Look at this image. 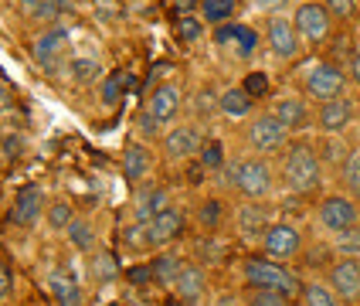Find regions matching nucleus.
Segmentation results:
<instances>
[{
	"instance_id": "1",
	"label": "nucleus",
	"mask_w": 360,
	"mask_h": 306,
	"mask_svg": "<svg viewBox=\"0 0 360 306\" xmlns=\"http://www.w3.org/2000/svg\"><path fill=\"white\" fill-rule=\"evenodd\" d=\"M282 181L292 194H316L323 184V163L316 143L292 140L282 153Z\"/></svg>"
},
{
	"instance_id": "2",
	"label": "nucleus",
	"mask_w": 360,
	"mask_h": 306,
	"mask_svg": "<svg viewBox=\"0 0 360 306\" xmlns=\"http://www.w3.org/2000/svg\"><path fill=\"white\" fill-rule=\"evenodd\" d=\"M224 181L245 201H265L276 191V170H272V163L265 157L248 153V157H241V160L224 167Z\"/></svg>"
},
{
	"instance_id": "3",
	"label": "nucleus",
	"mask_w": 360,
	"mask_h": 306,
	"mask_svg": "<svg viewBox=\"0 0 360 306\" xmlns=\"http://www.w3.org/2000/svg\"><path fill=\"white\" fill-rule=\"evenodd\" d=\"M241 279L248 289H269V293H282L289 300H296L302 289V279L289 269L285 262H272L265 255H248L241 259Z\"/></svg>"
},
{
	"instance_id": "4",
	"label": "nucleus",
	"mask_w": 360,
	"mask_h": 306,
	"mask_svg": "<svg viewBox=\"0 0 360 306\" xmlns=\"http://www.w3.org/2000/svg\"><path fill=\"white\" fill-rule=\"evenodd\" d=\"M350 89V79L343 72V65H333V61H316L306 75H302V89L300 96L306 102H333V99H343Z\"/></svg>"
},
{
	"instance_id": "5",
	"label": "nucleus",
	"mask_w": 360,
	"mask_h": 306,
	"mask_svg": "<svg viewBox=\"0 0 360 306\" xmlns=\"http://www.w3.org/2000/svg\"><path fill=\"white\" fill-rule=\"evenodd\" d=\"M289 129L282 126L272 113H262L255 120L245 126V146H248V153H255V157H276V153H285V146H289Z\"/></svg>"
},
{
	"instance_id": "6",
	"label": "nucleus",
	"mask_w": 360,
	"mask_h": 306,
	"mask_svg": "<svg viewBox=\"0 0 360 306\" xmlns=\"http://www.w3.org/2000/svg\"><path fill=\"white\" fill-rule=\"evenodd\" d=\"M292 27H296V34H300L302 44H309V48H316L323 41H330V31H333V18H330V11L323 7V0H302L300 7L292 11Z\"/></svg>"
},
{
	"instance_id": "7",
	"label": "nucleus",
	"mask_w": 360,
	"mask_h": 306,
	"mask_svg": "<svg viewBox=\"0 0 360 306\" xmlns=\"http://www.w3.org/2000/svg\"><path fill=\"white\" fill-rule=\"evenodd\" d=\"M316 224L326 235H343L360 224V208L350 194H326L316 208Z\"/></svg>"
},
{
	"instance_id": "8",
	"label": "nucleus",
	"mask_w": 360,
	"mask_h": 306,
	"mask_svg": "<svg viewBox=\"0 0 360 306\" xmlns=\"http://www.w3.org/2000/svg\"><path fill=\"white\" fill-rule=\"evenodd\" d=\"M262 252L272 262H292L302 252V231L292 222H272L269 231L262 235Z\"/></svg>"
},
{
	"instance_id": "9",
	"label": "nucleus",
	"mask_w": 360,
	"mask_h": 306,
	"mask_svg": "<svg viewBox=\"0 0 360 306\" xmlns=\"http://www.w3.org/2000/svg\"><path fill=\"white\" fill-rule=\"evenodd\" d=\"M44 211H48V194H44V187H41V184H27L18 198L11 201L7 224L18 228V231H27V228H34V224L44 218Z\"/></svg>"
},
{
	"instance_id": "10",
	"label": "nucleus",
	"mask_w": 360,
	"mask_h": 306,
	"mask_svg": "<svg viewBox=\"0 0 360 306\" xmlns=\"http://www.w3.org/2000/svg\"><path fill=\"white\" fill-rule=\"evenodd\" d=\"M214 44H218L221 51H228V58H238V61H248L255 51H259L262 44V34L259 31H252L248 24H221L214 27Z\"/></svg>"
},
{
	"instance_id": "11",
	"label": "nucleus",
	"mask_w": 360,
	"mask_h": 306,
	"mask_svg": "<svg viewBox=\"0 0 360 306\" xmlns=\"http://www.w3.org/2000/svg\"><path fill=\"white\" fill-rule=\"evenodd\" d=\"M262 38H265V48H269L279 61L300 58L302 41H300V34H296V27H292V20L289 18L272 14V18L265 20V34H262Z\"/></svg>"
},
{
	"instance_id": "12",
	"label": "nucleus",
	"mask_w": 360,
	"mask_h": 306,
	"mask_svg": "<svg viewBox=\"0 0 360 306\" xmlns=\"http://www.w3.org/2000/svg\"><path fill=\"white\" fill-rule=\"evenodd\" d=\"M200 146H204V133H200L194 122H174L163 133V153H167V160H191V157L200 153Z\"/></svg>"
},
{
	"instance_id": "13",
	"label": "nucleus",
	"mask_w": 360,
	"mask_h": 306,
	"mask_svg": "<svg viewBox=\"0 0 360 306\" xmlns=\"http://www.w3.org/2000/svg\"><path fill=\"white\" fill-rule=\"evenodd\" d=\"M354 116H357V106H354V99L343 96V99L316 106L313 109V126L320 129L323 136H343V129L354 122Z\"/></svg>"
},
{
	"instance_id": "14",
	"label": "nucleus",
	"mask_w": 360,
	"mask_h": 306,
	"mask_svg": "<svg viewBox=\"0 0 360 306\" xmlns=\"http://www.w3.org/2000/svg\"><path fill=\"white\" fill-rule=\"evenodd\" d=\"M180 106H184V92H180L177 82H160L146 99V113L160 122L163 129H170L180 116Z\"/></svg>"
},
{
	"instance_id": "15",
	"label": "nucleus",
	"mask_w": 360,
	"mask_h": 306,
	"mask_svg": "<svg viewBox=\"0 0 360 306\" xmlns=\"http://www.w3.org/2000/svg\"><path fill=\"white\" fill-rule=\"evenodd\" d=\"M326 286L340 296L343 303L360 300V259H333L326 269Z\"/></svg>"
},
{
	"instance_id": "16",
	"label": "nucleus",
	"mask_w": 360,
	"mask_h": 306,
	"mask_svg": "<svg viewBox=\"0 0 360 306\" xmlns=\"http://www.w3.org/2000/svg\"><path fill=\"white\" fill-rule=\"evenodd\" d=\"M184 224H187L184 211L167 208V211H160L153 222L143 224V228H146V245H150V248H167V245H174L180 235H184Z\"/></svg>"
},
{
	"instance_id": "17",
	"label": "nucleus",
	"mask_w": 360,
	"mask_h": 306,
	"mask_svg": "<svg viewBox=\"0 0 360 306\" xmlns=\"http://www.w3.org/2000/svg\"><path fill=\"white\" fill-rule=\"evenodd\" d=\"M65 48H68V27H61V24H51V27H44L34 44H31V55L38 61L41 68H55V61H61L65 55Z\"/></svg>"
},
{
	"instance_id": "18",
	"label": "nucleus",
	"mask_w": 360,
	"mask_h": 306,
	"mask_svg": "<svg viewBox=\"0 0 360 306\" xmlns=\"http://www.w3.org/2000/svg\"><path fill=\"white\" fill-rule=\"evenodd\" d=\"M174 293L184 306H200L207 296V269L198 262H184L180 276L174 279Z\"/></svg>"
},
{
	"instance_id": "19",
	"label": "nucleus",
	"mask_w": 360,
	"mask_h": 306,
	"mask_svg": "<svg viewBox=\"0 0 360 306\" xmlns=\"http://www.w3.org/2000/svg\"><path fill=\"white\" fill-rule=\"evenodd\" d=\"M272 116H276L289 133H302V129H309V122H313V109H309V102L302 99V96H279V99L272 102Z\"/></svg>"
},
{
	"instance_id": "20",
	"label": "nucleus",
	"mask_w": 360,
	"mask_h": 306,
	"mask_svg": "<svg viewBox=\"0 0 360 306\" xmlns=\"http://www.w3.org/2000/svg\"><path fill=\"white\" fill-rule=\"evenodd\" d=\"M269 224H272V218H269V208H265V201H241L238 211H235V228L241 231V238L245 242H255L262 235L269 231Z\"/></svg>"
},
{
	"instance_id": "21",
	"label": "nucleus",
	"mask_w": 360,
	"mask_h": 306,
	"mask_svg": "<svg viewBox=\"0 0 360 306\" xmlns=\"http://www.w3.org/2000/svg\"><path fill=\"white\" fill-rule=\"evenodd\" d=\"M167 208H170V191L163 184H150V187L136 191V198H133V218L136 224H146Z\"/></svg>"
},
{
	"instance_id": "22",
	"label": "nucleus",
	"mask_w": 360,
	"mask_h": 306,
	"mask_svg": "<svg viewBox=\"0 0 360 306\" xmlns=\"http://www.w3.org/2000/svg\"><path fill=\"white\" fill-rule=\"evenodd\" d=\"M122 177L133 184H143L146 177H150V170H153V157H150V150L143 146V143H126V150H122Z\"/></svg>"
},
{
	"instance_id": "23",
	"label": "nucleus",
	"mask_w": 360,
	"mask_h": 306,
	"mask_svg": "<svg viewBox=\"0 0 360 306\" xmlns=\"http://www.w3.org/2000/svg\"><path fill=\"white\" fill-rule=\"evenodd\" d=\"M252 113H255V99L241 85H228L218 96V116H224V120H245Z\"/></svg>"
},
{
	"instance_id": "24",
	"label": "nucleus",
	"mask_w": 360,
	"mask_h": 306,
	"mask_svg": "<svg viewBox=\"0 0 360 306\" xmlns=\"http://www.w3.org/2000/svg\"><path fill=\"white\" fill-rule=\"evenodd\" d=\"M48 289H51V296H55L58 306H85V293H82L79 279H72V276L61 272V269H55V272L48 276Z\"/></svg>"
},
{
	"instance_id": "25",
	"label": "nucleus",
	"mask_w": 360,
	"mask_h": 306,
	"mask_svg": "<svg viewBox=\"0 0 360 306\" xmlns=\"http://www.w3.org/2000/svg\"><path fill=\"white\" fill-rule=\"evenodd\" d=\"M89 276L99 286L116 283V279H120V259H116L109 248H96V252L89 255Z\"/></svg>"
},
{
	"instance_id": "26",
	"label": "nucleus",
	"mask_w": 360,
	"mask_h": 306,
	"mask_svg": "<svg viewBox=\"0 0 360 306\" xmlns=\"http://www.w3.org/2000/svg\"><path fill=\"white\" fill-rule=\"evenodd\" d=\"M350 150H354V146L343 140V136H323V140L316 143L323 170H340L343 163H347V157H350Z\"/></svg>"
},
{
	"instance_id": "27",
	"label": "nucleus",
	"mask_w": 360,
	"mask_h": 306,
	"mask_svg": "<svg viewBox=\"0 0 360 306\" xmlns=\"http://www.w3.org/2000/svg\"><path fill=\"white\" fill-rule=\"evenodd\" d=\"M65 235H68V242H72L75 252L92 255V252L99 248V231H96V224L89 222V218H75V222L65 228Z\"/></svg>"
},
{
	"instance_id": "28",
	"label": "nucleus",
	"mask_w": 360,
	"mask_h": 306,
	"mask_svg": "<svg viewBox=\"0 0 360 306\" xmlns=\"http://www.w3.org/2000/svg\"><path fill=\"white\" fill-rule=\"evenodd\" d=\"M235 11H238V0H200V20L204 24H231L235 20Z\"/></svg>"
},
{
	"instance_id": "29",
	"label": "nucleus",
	"mask_w": 360,
	"mask_h": 306,
	"mask_svg": "<svg viewBox=\"0 0 360 306\" xmlns=\"http://www.w3.org/2000/svg\"><path fill=\"white\" fill-rule=\"evenodd\" d=\"M180 269H184V259H180L177 252H160L153 262H150V276H153V283H170L180 276Z\"/></svg>"
},
{
	"instance_id": "30",
	"label": "nucleus",
	"mask_w": 360,
	"mask_h": 306,
	"mask_svg": "<svg viewBox=\"0 0 360 306\" xmlns=\"http://www.w3.org/2000/svg\"><path fill=\"white\" fill-rule=\"evenodd\" d=\"M228 218V211H224V201L221 198H204L198 208V224L204 231H221V224Z\"/></svg>"
},
{
	"instance_id": "31",
	"label": "nucleus",
	"mask_w": 360,
	"mask_h": 306,
	"mask_svg": "<svg viewBox=\"0 0 360 306\" xmlns=\"http://www.w3.org/2000/svg\"><path fill=\"white\" fill-rule=\"evenodd\" d=\"M72 222H75V208H72V201H68V198H55V201H48L44 224H48L51 231H65Z\"/></svg>"
},
{
	"instance_id": "32",
	"label": "nucleus",
	"mask_w": 360,
	"mask_h": 306,
	"mask_svg": "<svg viewBox=\"0 0 360 306\" xmlns=\"http://www.w3.org/2000/svg\"><path fill=\"white\" fill-rule=\"evenodd\" d=\"M68 72H72V79L79 85H99L105 79V68H102L99 58H75L68 65Z\"/></svg>"
},
{
	"instance_id": "33",
	"label": "nucleus",
	"mask_w": 360,
	"mask_h": 306,
	"mask_svg": "<svg viewBox=\"0 0 360 306\" xmlns=\"http://www.w3.org/2000/svg\"><path fill=\"white\" fill-rule=\"evenodd\" d=\"M300 303L302 306H340V296L326 283H302Z\"/></svg>"
},
{
	"instance_id": "34",
	"label": "nucleus",
	"mask_w": 360,
	"mask_h": 306,
	"mask_svg": "<svg viewBox=\"0 0 360 306\" xmlns=\"http://www.w3.org/2000/svg\"><path fill=\"white\" fill-rule=\"evenodd\" d=\"M122 85H129V75H126V72H109V75L99 82V102L102 106H109V109L120 106L122 92H126Z\"/></svg>"
},
{
	"instance_id": "35",
	"label": "nucleus",
	"mask_w": 360,
	"mask_h": 306,
	"mask_svg": "<svg viewBox=\"0 0 360 306\" xmlns=\"http://www.w3.org/2000/svg\"><path fill=\"white\" fill-rule=\"evenodd\" d=\"M340 181H343V187H347L350 198H360V146L350 150L347 163L340 167Z\"/></svg>"
},
{
	"instance_id": "36",
	"label": "nucleus",
	"mask_w": 360,
	"mask_h": 306,
	"mask_svg": "<svg viewBox=\"0 0 360 306\" xmlns=\"http://www.w3.org/2000/svg\"><path fill=\"white\" fill-rule=\"evenodd\" d=\"M333 252L337 259H360V224L343 235H333Z\"/></svg>"
},
{
	"instance_id": "37",
	"label": "nucleus",
	"mask_w": 360,
	"mask_h": 306,
	"mask_svg": "<svg viewBox=\"0 0 360 306\" xmlns=\"http://www.w3.org/2000/svg\"><path fill=\"white\" fill-rule=\"evenodd\" d=\"M198 157H200V170H224V167H228V160H224V146H221L218 140H204Z\"/></svg>"
},
{
	"instance_id": "38",
	"label": "nucleus",
	"mask_w": 360,
	"mask_h": 306,
	"mask_svg": "<svg viewBox=\"0 0 360 306\" xmlns=\"http://www.w3.org/2000/svg\"><path fill=\"white\" fill-rule=\"evenodd\" d=\"M241 306H292V300L282 293H269V289H248Z\"/></svg>"
},
{
	"instance_id": "39",
	"label": "nucleus",
	"mask_w": 360,
	"mask_h": 306,
	"mask_svg": "<svg viewBox=\"0 0 360 306\" xmlns=\"http://www.w3.org/2000/svg\"><path fill=\"white\" fill-rule=\"evenodd\" d=\"M61 7H65V0H41L38 7L31 11V20H38V24H44V27H51V24L61 18Z\"/></svg>"
},
{
	"instance_id": "40",
	"label": "nucleus",
	"mask_w": 360,
	"mask_h": 306,
	"mask_svg": "<svg viewBox=\"0 0 360 306\" xmlns=\"http://www.w3.org/2000/svg\"><path fill=\"white\" fill-rule=\"evenodd\" d=\"M204 27H207V24L200 18H194V14H191V18H177V34H180V41H187V44L204 38Z\"/></svg>"
},
{
	"instance_id": "41",
	"label": "nucleus",
	"mask_w": 360,
	"mask_h": 306,
	"mask_svg": "<svg viewBox=\"0 0 360 306\" xmlns=\"http://www.w3.org/2000/svg\"><path fill=\"white\" fill-rule=\"evenodd\" d=\"M357 4L360 0H323V7L330 11L333 20H354L357 18Z\"/></svg>"
},
{
	"instance_id": "42",
	"label": "nucleus",
	"mask_w": 360,
	"mask_h": 306,
	"mask_svg": "<svg viewBox=\"0 0 360 306\" xmlns=\"http://www.w3.org/2000/svg\"><path fill=\"white\" fill-rule=\"evenodd\" d=\"M241 89H245L252 99H255V96H265V92H269V75H265V72H252L248 79L241 82Z\"/></svg>"
},
{
	"instance_id": "43",
	"label": "nucleus",
	"mask_w": 360,
	"mask_h": 306,
	"mask_svg": "<svg viewBox=\"0 0 360 306\" xmlns=\"http://www.w3.org/2000/svg\"><path fill=\"white\" fill-rule=\"evenodd\" d=\"M343 72H347V79L354 82V85H360V48H354L350 58L343 61Z\"/></svg>"
},
{
	"instance_id": "44",
	"label": "nucleus",
	"mask_w": 360,
	"mask_h": 306,
	"mask_svg": "<svg viewBox=\"0 0 360 306\" xmlns=\"http://www.w3.org/2000/svg\"><path fill=\"white\" fill-rule=\"evenodd\" d=\"M252 7L259 11V14H282V7H289V0H252Z\"/></svg>"
},
{
	"instance_id": "45",
	"label": "nucleus",
	"mask_w": 360,
	"mask_h": 306,
	"mask_svg": "<svg viewBox=\"0 0 360 306\" xmlns=\"http://www.w3.org/2000/svg\"><path fill=\"white\" fill-rule=\"evenodd\" d=\"M11 289H14V272H11L7 262H0V300H7Z\"/></svg>"
},
{
	"instance_id": "46",
	"label": "nucleus",
	"mask_w": 360,
	"mask_h": 306,
	"mask_svg": "<svg viewBox=\"0 0 360 306\" xmlns=\"http://www.w3.org/2000/svg\"><path fill=\"white\" fill-rule=\"evenodd\" d=\"M174 4V14L177 18H191L194 11H200V0H170Z\"/></svg>"
},
{
	"instance_id": "47",
	"label": "nucleus",
	"mask_w": 360,
	"mask_h": 306,
	"mask_svg": "<svg viewBox=\"0 0 360 306\" xmlns=\"http://www.w3.org/2000/svg\"><path fill=\"white\" fill-rule=\"evenodd\" d=\"M129 279H133V283H146V279H153V276H150V265H146V269H143V265L129 269Z\"/></svg>"
},
{
	"instance_id": "48",
	"label": "nucleus",
	"mask_w": 360,
	"mask_h": 306,
	"mask_svg": "<svg viewBox=\"0 0 360 306\" xmlns=\"http://www.w3.org/2000/svg\"><path fill=\"white\" fill-rule=\"evenodd\" d=\"M211 306H241V300H238V296H231V293H221Z\"/></svg>"
},
{
	"instance_id": "49",
	"label": "nucleus",
	"mask_w": 360,
	"mask_h": 306,
	"mask_svg": "<svg viewBox=\"0 0 360 306\" xmlns=\"http://www.w3.org/2000/svg\"><path fill=\"white\" fill-rule=\"evenodd\" d=\"M20 4V11H24V14H27V18H31V11H34V7H38L41 0H18Z\"/></svg>"
},
{
	"instance_id": "50",
	"label": "nucleus",
	"mask_w": 360,
	"mask_h": 306,
	"mask_svg": "<svg viewBox=\"0 0 360 306\" xmlns=\"http://www.w3.org/2000/svg\"><path fill=\"white\" fill-rule=\"evenodd\" d=\"M11 96H14V89H11V85H4V82H0V106H4V102H11Z\"/></svg>"
},
{
	"instance_id": "51",
	"label": "nucleus",
	"mask_w": 360,
	"mask_h": 306,
	"mask_svg": "<svg viewBox=\"0 0 360 306\" xmlns=\"http://www.w3.org/2000/svg\"><path fill=\"white\" fill-rule=\"evenodd\" d=\"M354 24H357V34L354 38H357V48H360V11H357V18H354Z\"/></svg>"
},
{
	"instance_id": "52",
	"label": "nucleus",
	"mask_w": 360,
	"mask_h": 306,
	"mask_svg": "<svg viewBox=\"0 0 360 306\" xmlns=\"http://www.w3.org/2000/svg\"><path fill=\"white\" fill-rule=\"evenodd\" d=\"M4 4H11V0H4Z\"/></svg>"
}]
</instances>
